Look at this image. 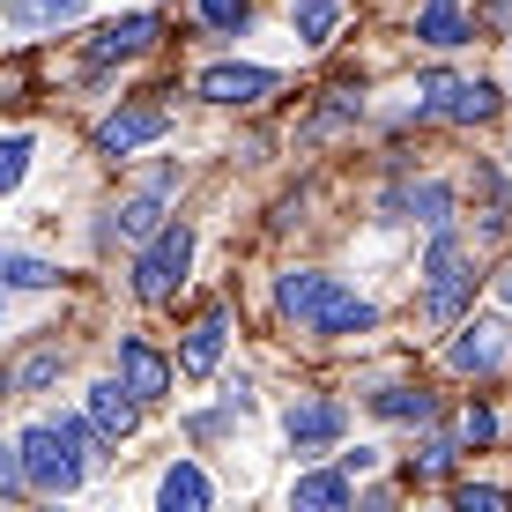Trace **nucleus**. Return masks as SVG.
I'll list each match as a JSON object with an SVG mask.
<instances>
[{
	"instance_id": "obj_1",
	"label": "nucleus",
	"mask_w": 512,
	"mask_h": 512,
	"mask_svg": "<svg viewBox=\"0 0 512 512\" xmlns=\"http://www.w3.org/2000/svg\"><path fill=\"white\" fill-rule=\"evenodd\" d=\"M15 453H23V483L45 490V498H60V490L82 483V446L60 431V423H30Z\"/></svg>"
},
{
	"instance_id": "obj_2",
	"label": "nucleus",
	"mask_w": 512,
	"mask_h": 512,
	"mask_svg": "<svg viewBox=\"0 0 512 512\" xmlns=\"http://www.w3.org/2000/svg\"><path fill=\"white\" fill-rule=\"evenodd\" d=\"M186 260H193V231H186V223H164L156 238H141V260H134V297H141V305H164V297L186 282Z\"/></svg>"
},
{
	"instance_id": "obj_3",
	"label": "nucleus",
	"mask_w": 512,
	"mask_h": 512,
	"mask_svg": "<svg viewBox=\"0 0 512 512\" xmlns=\"http://www.w3.org/2000/svg\"><path fill=\"white\" fill-rule=\"evenodd\" d=\"M423 275H431V290H423L431 320H461L475 275H468V253H461V238H453V231H438V238H431V260H423Z\"/></svg>"
},
{
	"instance_id": "obj_4",
	"label": "nucleus",
	"mask_w": 512,
	"mask_h": 512,
	"mask_svg": "<svg viewBox=\"0 0 512 512\" xmlns=\"http://www.w3.org/2000/svg\"><path fill=\"white\" fill-rule=\"evenodd\" d=\"M423 104L461 119V127H475V119L498 112V90H490V82H461V75H423Z\"/></svg>"
},
{
	"instance_id": "obj_5",
	"label": "nucleus",
	"mask_w": 512,
	"mask_h": 512,
	"mask_svg": "<svg viewBox=\"0 0 512 512\" xmlns=\"http://www.w3.org/2000/svg\"><path fill=\"white\" fill-rule=\"evenodd\" d=\"M164 127H171V119L156 112V104H134V112H112V119H104V127H97V149H104V156L149 149V141H164Z\"/></svg>"
},
{
	"instance_id": "obj_6",
	"label": "nucleus",
	"mask_w": 512,
	"mask_h": 512,
	"mask_svg": "<svg viewBox=\"0 0 512 512\" xmlns=\"http://www.w3.org/2000/svg\"><path fill=\"white\" fill-rule=\"evenodd\" d=\"M156 38H164V15H119L112 30H97L90 38V60H134V52H149Z\"/></svg>"
},
{
	"instance_id": "obj_7",
	"label": "nucleus",
	"mask_w": 512,
	"mask_h": 512,
	"mask_svg": "<svg viewBox=\"0 0 512 512\" xmlns=\"http://www.w3.org/2000/svg\"><path fill=\"white\" fill-rule=\"evenodd\" d=\"M268 90H275L268 67H238V60H223V67H208V75H201V97L208 104H260Z\"/></svg>"
},
{
	"instance_id": "obj_8",
	"label": "nucleus",
	"mask_w": 512,
	"mask_h": 512,
	"mask_svg": "<svg viewBox=\"0 0 512 512\" xmlns=\"http://www.w3.org/2000/svg\"><path fill=\"white\" fill-rule=\"evenodd\" d=\"M446 364H453V372H498V364H505V327L498 320L461 327V334H453V349H446Z\"/></svg>"
},
{
	"instance_id": "obj_9",
	"label": "nucleus",
	"mask_w": 512,
	"mask_h": 512,
	"mask_svg": "<svg viewBox=\"0 0 512 512\" xmlns=\"http://www.w3.org/2000/svg\"><path fill=\"white\" fill-rule=\"evenodd\" d=\"M119 386H127L134 401H156L171 386V364L156 357L149 342H134V334H127V342H119Z\"/></svg>"
},
{
	"instance_id": "obj_10",
	"label": "nucleus",
	"mask_w": 512,
	"mask_h": 512,
	"mask_svg": "<svg viewBox=\"0 0 512 512\" xmlns=\"http://www.w3.org/2000/svg\"><path fill=\"white\" fill-rule=\"evenodd\" d=\"M282 431H290V446L305 453V446H334V438H342V401H297L290 416H282Z\"/></svg>"
},
{
	"instance_id": "obj_11",
	"label": "nucleus",
	"mask_w": 512,
	"mask_h": 512,
	"mask_svg": "<svg viewBox=\"0 0 512 512\" xmlns=\"http://www.w3.org/2000/svg\"><path fill=\"white\" fill-rule=\"evenodd\" d=\"M327 282H334V275H320V268H297V275H282V282H275V305H282V320L312 327V312H320Z\"/></svg>"
},
{
	"instance_id": "obj_12",
	"label": "nucleus",
	"mask_w": 512,
	"mask_h": 512,
	"mask_svg": "<svg viewBox=\"0 0 512 512\" xmlns=\"http://www.w3.org/2000/svg\"><path fill=\"white\" fill-rule=\"evenodd\" d=\"M364 327H372V305H364V297H349L342 282H327L320 312H312V334H364Z\"/></svg>"
},
{
	"instance_id": "obj_13",
	"label": "nucleus",
	"mask_w": 512,
	"mask_h": 512,
	"mask_svg": "<svg viewBox=\"0 0 512 512\" xmlns=\"http://www.w3.org/2000/svg\"><path fill=\"white\" fill-rule=\"evenodd\" d=\"M223 334H231V320H223V312H208V320L186 334V349H179V372H186V379H208V372H216Z\"/></svg>"
},
{
	"instance_id": "obj_14",
	"label": "nucleus",
	"mask_w": 512,
	"mask_h": 512,
	"mask_svg": "<svg viewBox=\"0 0 512 512\" xmlns=\"http://www.w3.org/2000/svg\"><path fill=\"white\" fill-rule=\"evenodd\" d=\"M90 423H97V438H127V431H134V394H127L119 379L90 386Z\"/></svg>"
},
{
	"instance_id": "obj_15",
	"label": "nucleus",
	"mask_w": 512,
	"mask_h": 512,
	"mask_svg": "<svg viewBox=\"0 0 512 512\" xmlns=\"http://www.w3.org/2000/svg\"><path fill=\"white\" fill-rule=\"evenodd\" d=\"M216 490H208V475L193 468V461H179V468H164V483H156V505L164 512H201Z\"/></svg>"
},
{
	"instance_id": "obj_16",
	"label": "nucleus",
	"mask_w": 512,
	"mask_h": 512,
	"mask_svg": "<svg viewBox=\"0 0 512 512\" xmlns=\"http://www.w3.org/2000/svg\"><path fill=\"white\" fill-rule=\"evenodd\" d=\"M164 186H171V171H164V179H156L149 193H134V201H119V238H156V231H164Z\"/></svg>"
},
{
	"instance_id": "obj_17",
	"label": "nucleus",
	"mask_w": 512,
	"mask_h": 512,
	"mask_svg": "<svg viewBox=\"0 0 512 512\" xmlns=\"http://www.w3.org/2000/svg\"><path fill=\"white\" fill-rule=\"evenodd\" d=\"M416 38H423V45H461V38H468V15H461V0H423V15H416Z\"/></svg>"
},
{
	"instance_id": "obj_18",
	"label": "nucleus",
	"mask_w": 512,
	"mask_h": 512,
	"mask_svg": "<svg viewBox=\"0 0 512 512\" xmlns=\"http://www.w3.org/2000/svg\"><path fill=\"white\" fill-rule=\"evenodd\" d=\"M386 208H394V216H416V223H446L453 193L438 186V179H423V186H401V193H394V201H386Z\"/></svg>"
},
{
	"instance_id": "obj_19",
	"label": "nucleus",
	"mask_w": 512,
	"mask_h": 512,
	"mask_svg": "<svg viewBox=\"0 0 512 512\" xmlns=\"http://www.w3.org/2000/svg\"><path fill=\"white\" fill-rule=\"evenodd\" d=\"M290 505L297 512H342L349 505V475H297Z\"/></svg>"
},
{
	"instance_id": "obj_20",
	"label": "nucleus",
	"mask_w": 512,
	"mask_h": 512,
	"mask_svg": "<svg viewBox=\"0 0 512 512\" xmlns=\"http://www.w3.org/2000/svg\"><path fill=\"white\" fill-rule=\"evenodd\" d=\"M0 282H8V290H52V282H60V268H52V260H38V253H0Z\"/></svg>"
},
{
	"instance_id": "obj_21",
	"label": "nucleus",
	"mask_w": 512,
	"mask_h": 512,
	"mask_svg": "<svg viewBox=\"0 0 512 512\" xmlns=\"http://www.w3.org/2000/svg\"><path fill=\"white\" fill-rule=\"evenodd\" d=\"M60 364H67V357H60V342H45V349H30V357L8 372V386H15V394H38V386L60 379Z\"/></svg>"
},
{
	"instance_id": "obj_22",
	"label": "nucleus",
	"mask_w": 512,
	"mask_h": 512,
	"mask_svg": "<svg viewBox=\"0 0 512 512\" xmlns=\"http://www.w3.org/2000/svg\"><path fill=\"white\" fill-rule=\"evenodd\" d=\"M372 409L394 416V423H431V394H416V386H386V394H372Z\"/></svg>"
},
{
	"instance_id": "obj_23",
	"label": "nucleus",
	"mask_w": 512,
	"mask_h": 512,
	"mask_svg": "<svg viewBox=\"0 0 512 512\" xmlns=\"http://www.w3.org/2000/svg\"><path fill=\"white\" fill-rule=\"evenodd\" d=\"M290 23H297V38H305V45H320L327 30L342 23V0H297V15H290Z\"/></svg>"
},
{
	"instance_id": "obj_24",
	"label": "nucleus",
	"mask_w": 512,
	"mask_h": 512,
	"mask_svg": "<svg viewBox=\"0 0 512 512\" xmlns=\"http://www.w3.org/2000/svg\"><path fill=\"white\" fill-rule=\"evenodd\" d=\"M23 171H30V134H8L0 141V193L23 186Z\"/></svg>"
},
{
	"instance_id": "obj_25",
	"label": "nucleus",
	"mask_w": 512,
	"mask_h": 512,
	"mask_svg": "<svg viewBox=\"0 0 512 512\" xmlns=\"http://www.w3.org/2000/svg\"><path fill=\"white\" fill-rule=\"evenodd\" d=\"M82 8V0H15V23H30V30H38V23H67V15H75Z\"/></svg>"
},
{
	"instance_id": "obj_26",
	"label": "nucleus",
	"mask_w": 512,
	"mask_h": 512,
	"mask_svg": "<svg viewBox=\"0 0 512 512\" xmlns=\"http://www.w3.org/2000/svg\"><path fill=\"white\" fill-rule=\"evenodd\" d=\"M245 15H253L245 0H201V23L208 30H245Z\"/></svg>"
},
{
	"instance_id": "obj_27",
	"label": "nucleus",
	"mask_w": 512,
	"mask_h": 512,
	"mask_svg": "<svg viewBox=\"0 0 512 512\" xmlns=\"http://www.w3.org/2000/svg\"><path fill=\"white\" fill-rule=\"evenodd\" d=\"M453 505H461V512H498V505H505V490H490V483H468V490H453Z\"/></svg>"
},
{
	"instance_id": "obj_28",
	"label": "nucleus",
	"mask_w": 512,
	"mask_h": 512,
	"mask_svg": "<svg viewBox=\"0 0 512 512\" xmlns=\"http://www.w3.org/2000/svg\"><path fill=\"white\" fill-rule=\"evenodd\" d=\"M461 431H468V446H490V438H498V416H490V409H468Z\"/></svg>"
},
{
	"instance_id": "obj_29",
	"label": "nucleus",
	"mask_w": 512,
	"mask_h": 512,
	"mask_svg": "<svg viewBox=\"0 0 512 512\" xmlns=\"http://www.w3.org/2000/svg\"><path fill=\"white\" fill-rule=\"evenodd\" d=\"M0 490H23V453L0 446Z\"/></svg>"
},
{
	"instance_id": "obj_30",
	"label": "nucleus",
	"mask_w": 512,
	"mask_h": 512,
	"mask_svg": "<svg viewBox=\"0 0 512 512\" xmlns=\"http://www.w3.org/2000/svg\"><path fill=\"white\" fill-rule=\"evenodd\" d=\"M446 461H453V446H446V438H431V446H423V475H438Z\"/></svg>"
},
{
	"instance_id": "obj_31",
	"label": "nucleus",
	"mask_w": 512,
	"mask_h": 512,
	"mask_svg": "<svg viewBox=\"0 0 512 512\" xmlns=\"http://www.w3.org/2000/svg\"><path fill=\"white\" fill-rule=\"evenodd\" d=\"M364 468H379V453H372V446H357V453H342V475H364Z\"/></svg>"
},
{
	"instance_id": "obj_32",
	"label": "nucleus",
	"mask_w": 512,
	"mask_h": 512,
	"mask_svg": "<svg viewBox=\"0 0 512 512\" xmlns=\"http://www.w3.org/2000/svg\"><path fill=\"white\" fill-rule=\"evenodd\" d=\"M498 297H505V305H512V268H505V275H498Z\"/></svg>"
},
{
	"instance_id": "obj_33",
	"label": "nucleus",
	"mask_w": 512,
	"mask_h": 512,
	"mask_svg": "<svg viewBox=\"0 0 512 512\" xmlns=\"http://www.w3.org/2000/svg\"><path fill=\"white\" fill-rule=\"evenodd\" d=\"M498 8H512V0H498Z\"/></svg>"
}]
</instances>
